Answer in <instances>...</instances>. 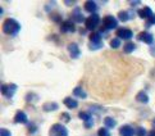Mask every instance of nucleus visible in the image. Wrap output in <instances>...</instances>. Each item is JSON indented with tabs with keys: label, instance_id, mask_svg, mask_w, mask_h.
I'll list each match as a JSON object with an SVG mask.
<instances>
[{
	"label": "nucleus",
	"instance_id": "obj_1",
	"mask_svg": "<svg viewBox=\"0 0 155 136\" xmlns=\"http://www.w3.org/2000/svg\"><path fill=\"white\" fill-rule=\"evenodd\" d=\"M21 31V25L14 18H8L3 22V32L5 35L15 36Z\"/></svg>",
	"mask_w": 155,
	"mask_h": 136
},
{
	"label": "nucleus",
	"instance_id": "obj_2",
	"mask_svg": "<svg viewBox=\"0 0 155 136\" xmlns=\"http://www.w3.org/2000/svg\"><path fill=\"white\" fill-rule=\"evenodd\" d=\"M49 136H68V128L62 123H55L49 130Z\"/></svg>",
	"mask_w": 155,
	"mask_h": 136
},
{
	"label": "nucleus",
	"instance_id": "obj_3",
	"mask_svg": "<svg viewBox=\"0 0 155 136\" xmlns=\"http://www.w3.org/2000/svg\"><path fill=\"white\" fill-rule=\"evenodd\" d=\"M99 23H100V17H99V14H90L88 17L86 18V22H85V26L88 31L91 32H95V30L97 28Z\"/></svg>",
	"mask_w": 155,
	"mask_h": 136
},
{
	"label": "nucleus",
	"instance_id": "obj_4",
	"mask_svg": "<svg viewBox=\"0 0 155 136\" xmlns=\"http://www.w3.org/2000/svg\"><path fill=\"white\" fill-rule=\"evenodd\" d=\"M118 27V18H115L114 15H107L103 19V31H112Z\"/></svg>",
	"mask_w": 155,
	"mask_h": 136
},
{
	"label": "nucleus",
	"instance_id": "obj_5",
	"mask_svg": "<svg viewBox=\"0 0 155 136\" xmlns=\"http://www.w3.org/2000/svg\"><path fill=\"white\" fill-rule=\"evenodd\" d=\"M78 117H80V119L84 121V126L86 128L94 127V124H95V117H94L92 113H90V112H80Z\"/></svg>",
	"mask_w": 155,
	"mask_h": 136
},
{
	"label": "nucleus",
	"instance_id": "obj_6",
	"mask_svg": "<svg viewBox=\"0 0 155 136\" xmlns=\"http://www.w3.org/2000/svg\"><path fill=\"white\" fill-rule=\"evenodd\" d=\"M17 89H18V86L15 85V84L3 85L2 86V94L5 98H8V99H12V98L14 96V94H15V91H17Z\"/></svg>",
	"mask_w": 155,
	"mask_h": 136
},
{
	"label": "nucleus",
	"instance_id": "obj_7",
	"mask_svg": "<svg viewBox=\"0 0 155 136\" xmlns=\"http://www.w3.org/2000/svg\"><path fill=\"white\" fill-rule=\"evenodd\" d=\"M67 50H68L69 57L72 59H77V58H80V55H81V49H80V46H78L77 42H69L68 46H67Z\"/></svg>",
	"mask_w": 155,
	"mask_h": 136
},
{
	"label": "nucleus",
	"instance_id": "obj_8",
	"mask_svg": "<svg viewBox=\"0 0 155 136\" xmlns=\"http://www.w3.org/2000/svg\"><path fill=\"white\" fill-rule=\"evenodd\" d=\"M117 37L120 40H131L134 37V32L127 27H120L117 30Z\"/></svg>",
	"mask_w": 155,
	"mask_h": 136
},
{
	"label": "nucleus",
	"instance_id": "obj_9",
	"mask_svg": "<svg viewBox=\"0 0 155 136\" xmlns=\"http://www.w3.org/2000/svg\"><path fill=\"white\" fill-rule=\"evenodd\" d=\"M137 39L140 40L141 42H145V44H147V45H153L155 42V39H154L153 34H150V32H147V31L140 32V34L137 35Z\"/></svg>",
	"mask_w": 155,
	"mask_h": 136
},
{
	"label": "nucleus",
	"instance_id": "obj_10",
	"mask_svg": "<svg viewBox=\"0 0 155 136\" xmlns=\"http://www.w3.org/2000/svg\"><path fill=\"white\" fill-rule=\"evenodd\" d=\"M60 32H63V34H73V32H76L74 22L73 21H64L60 25Z\"/></svg>",
	"mask_w": 155,
	"mask_h": 136
},
{
	"label": "nucleus",
	"instance_id": "obj_11",
	"mask_svg": "<svg viewBox=\"0 0 155 136\" xmlns=\"http://www.w3.org/2000/svg\"><path fill=\"white\" fill-rule=\"evenodd\" d=\"M71 17H72V19H73V22H74V23H82L84 21L86 22L85 15H84V13H82L81 8H78V7H76L73 10H72Z\"/></svg>",
	"mask_w": 155,
	"mask_h": 136
},
{
	"label": "nucleus",
	"instance_id": "obj_12",
	"mask_svg": "<svg viewBox=\"0 0 155 136\" xmlns=\"http://www.w3.org/2000/svg\"><path fill=\"white\" fill-rule=\"evenodd\" d=\"M137 14H138V17H140V18L146 19V21H149V19H150L153 15H154L153 9H151L150 7H143V8H141V9H138Z\"/></svg>",
	"mask_w": 155,
	"mask_h": 136
},
{
	"label": "nucleus",
	"instance_id": "obj_13",
	"mask_svg": "<svg viewBox=\"0 0 155 136\" xmlns=\"http://www.w3.org/2000/svg\"><path fill=\"white\" fill-rule=\"evenodd\" d=\"M14 123L17 124H27L28 123V117L23 111H17L14 116Z\"/></svg>",
	"mask_w": 155,
	"mask_h": 136
},
{
	"label": "nucleus",
	"instance_id": "obj_14",
	"mask_svg": "<svg viewBox=\"0 0 155 136\" xmlns=\"http://www.w3.org/2000/svg\"><path fill=\"white\" fill-rule=\"evenodd\" d=\"M134 15H135L134 10H120V12L118 13V15H117V18L119 21H122V22H127V21L132 19Z\"/></svg>",
	"mask_w": 155,
	"mask_h": 136
},
{
	"label": "nucleus",
	"instance_id": "obj_15",
	"mask_svg": "<svg viewBox=\"0 0 155 136\" xmlns=\"http://www.w3.org/2000/svg\"><path fill=\"white\" fill-rule=\"evenodd\" d=\"M119 135L120 136H135L136 131L134 130V127L130 126V124H123L119 128Z\"/></svg>",
	"mask_w": 155,
	"mask_h": 136
},
{
	"label": "nucleus",
	"instance_id": "obj_16",
	"mask_svg": "<svg viewBox=\"0 0 155 136\" xmlns=\"http://www.w3.org/2000/svg\"><path fill=\"white\" fill-rule=\"evenodd\" d=\"M64 105L68 108V109H76L77 107H78V101H77L76 98L73 96H67V98H64Z\"/></svg>",
	"mask_w": 155,
	"mask_h": 136
},
{
	"label": "nucleus",
	"instance_id": "obj_17",
	"mask_svg": "<svg viewBox=\"0 0 155 136\" xmlns=\"http://www.w3.org/2000/svg\"><path fill=\"white\" fill-rule=\"evenodd\" d=\"M84 8L86 12H88L90 14H95L96 10H97V4L94 2V0H87V2H85L84 4Z\"/></svg>",
	"mask_w": 155,
	"mask_h": 136
},
{
	"label": "nucleus",
	"instance_id": "obj_18",
	"mask_svg": "<svg viewBox=\"0 0 155 136\" xmlns=\"http://www.w3.org/2000/svg\"><path fill=\"white\" fill-rule=\"evenodd\" d=\"M136 100L138 103H141V104H147L150 99H149V95L146 94L145 91H138L137 95H136Z\"/></svg>",
	"mask_w": 155,
	"mask_h": 136
},
{
	"label": "nucleus",
	"instance_id": "obj_19",
	"mask_svg": "<svg viewBox=\"0 0 155 136\" xmlns=\"http://www.w3.org/2000/svg\"><path fill=\"white\" fill-rule=\"evenodd\" d=\"M73 95L80 98V99H86L87 98V92L85 91L84 88H81V86H77V88L73 89Z\"/></svg>",
	"mask_w": 155,
	"mask_h": 136
},
{
	"label": "nucleus",
	"instance_id": "obj_20",
	"mask_svg": "<svg viewBox=\"0 0 155 136\" xmlns=\"http://www.w3.org/2000/svg\"><path fill=\"white\" fill-rule=\"evenodd\" d=\"M90 42H94V44H99V42H103V37H101V34L100 32H91L90 35Z\"/></svg>",
	"mask_w": 155,
	"mask_h": 136
},
{
	"label": "nucleus",
	"instance_id": "obj_21",
	"mask_svg": "<svg viewBox=\"0 0 155 136\" xmlns=\"http://www.w3.org/2000/svg\"><path fill=\"white\" fill-rule=\"evenodd\" d=\"M59 108V105L57 104V103L54 101H49V103H45V104L42 105V109L45 112H53V111H57Z\"/></svg>",
	"mask_w": 155,
	"mask_h": 136
},
{
	"label": "nucleus",
	"instance_id": "obj_22",
	"mask_svg": "<svg viewBox=\"0 0 155 136\" xmlns=\"http://www.w3.org/2000/svg\"><path fill=\"white\" fill-rule=\"evenodd\" d=\"M104 124L107 128H114L115 126H117V122H115V119L113 117H105L104 118Z\"/></svg>",
	"mask_w": 155,
	"mask_h": 136
},
{
	"label": "nucleus",
	"instance_id": "obj_23",
	"mask_svg": "<svg viewBox=\"0 0 155 136\" xmlns=\"http://www.w3.org/2000/svg\"><path fill=\"white\" fill-rule=\"evenodd\" d=\"M135 50H136V45H135L132 41H127L126 44L123 45V51H124L126 54H130V53L135 51Z\"/></svg>",
	"mask_w": 155,
	"mask_h": 136
},
{
	"label": "nucleus",
	"instance_id": "obj_24",
	"mask_svg": "<svg viewBox=\"0 0 155 136\" xmlns=\"http://www.w3.org/2000/svg\"><path fill=\"white\" fill-rule=\"evenodd\" d=\"M120 46V39L118 37H114V39L110 40V48L112 49H118Z\"/></svg>",
	"mask_w": 155,
	"mask_h": 136
},
{
	"label": "nucleus",
	"instance_id": "obj_25",
	"mask_svg": "<svg viewBox=\"0 0 155 136\" xmlns=\"http://www.w3.org/2000/svg\"><path fill=\"white\" fill-rule=\"evenodd\" d=\"M104 46V42H99V44H94V42H88V49L90 50H99Z\"/></svg>",
	"mask_w": 155,
	"mask_h": 136
},
{
	"label": "nucleus",
	"instance_id": "obj_26",
	"mask_svg": "<svg viewBox=\"0 0 155 136\" xmlns=\"http://www.w3.org/2000/svg\"><path fill=\"white\" fill-rule=\"evenodd\" d=\"M26 100L28 101V103H32L34 100H38V95H36V94H34V92H30V94H27V96H26ZM35 103V101H34Z\"/></svg>",
	"mask_w": 155,
	"mask_h": 136
},
{
	"label": "nucleus",
	"instance_id": "obj_27",
	"mask_svg": "<svg viewBox=\"0 0 155 136\" xmlns=\"http://www.w3.org/2000/svg\"><path fill=\"white\" fill-rule=\"evenodd\" d=\"M147 134H149V132L145 130V127L140 126V127L136 128V136H147Z\"/></svg>",
	"mask_w": 155,
	"mask_h": 136
},
{
	"label": "nucleus",
	"instance_id": "obj_28",
	"mask_svg": "<svg viewBox=\"0 0 155 136\" xmlns=\"http://www.w3.org/2000/svg\"><path fill=\"white\" fill-rule=\"evenodd\" d=\"M97 136H110V132H109V128L107 127H101L97 130Z\"/></svg>",
	"mask_w": 155,
	"mask_h": 136
},
{
	"label": "nucleus",
	"instance_id": "obj_29",
	"mask_svg": "<svg viewBox=\"0 0 155 136\" xmlns=\"http://www.w3.org/2000/svg\"><path fill=\"white\" fill-rule=\"evenodd\" d=\"M28 131H30V134H36V131H37V126L35 123H30L28 124Z\"/></svg>",
	"mask_w": 155,
	"mask_h": 136
},
{
	"label": "nucleus",
	"instance_id": "obj_30",
	"mask_svg": "<svg viewBox=\"0 0 155 136\" xmlns=\"http://www.w3.org/2000/svg\"><path fill=\"white\" fill-rule=\"evenodd\" d=\"M0 136H12V132L8 128H2L0 130Z\"/></svg>",
	"mask_w": 155,
	"mask_h": 136
},
{
	"label": "nucleus",
	"instance_id": "obj_31",
	"mask_svg": "<svg viewBox=\"0 0 155 136\" xmlns=\"http://www.w3.org/2000/svg\"><path fill=\"white\" fill-rule=\"evenodd\" d=\"M60 118H62L64 122H69V121H71V117H69L68 113H63L62 116H60Z\"/></svg>",
	"mask_w": 155,
	"mask_h": 136
},
{
	"label": "nucleus",
	"instance_id": "obj_32",
	"mask_svg": "<svg viewBox=\"0 0 155 136\" xmlns=\"http://www.w3.org/2000/svg\"><path fill=\"white\" fill-rule=\"evenodd\" d=\"M147 22H149V25H155V14L153 15V17H151L150 19L147 21Z\"/></svg>",
	"mask_w": 155,
	"mask_h": 136
},
{
	"label": "nucleus",
	"instance_id": "obj_33",
	"mask_svg": "<svg viewBox=\"0 0 155 136\" xmlns=\"http://www.w3.org/2000/svg\"><path fill=\"white\" fill-rule=\"evenodd\" d=\"M150 53H151L153 57H155V45H154V44H153V46L150 48Z\"/></svg>",
	"mask_w": 155,
	"mask_h": 136
},
{
	"label": "nucleus",
	"instance_id": "obj_34",
	"mask_svg": "<svg viewBox=\"0 0 155 136\" xmlns=\"http://www.w3.org/2000/svg\"><path fill=\"white\" fill-rule=\"evenodd\" d=\"M130 5H132V7H136V5H140V2H130Z\"/></svg>",
	"mask_w": 155,
	"mask_h": 136
},
{
	"label": "nucleus",
	"instance_id": "obj_35",
	"mask_svg": "<svg viewBox=\"0 0 155 136\" xmlns=\"http://www.w3.org/2000/svg\"><path fill=\"white\" fill-rule=\"evenodd\" d=\"M147 136H155V130H151V131L147 134Z\"/></svg>",
	"mask_w": 155,
	"mask_h": 136
},
{
	"label": "nucleus",
	"instance_id": "obj_36",
	"mask_svg": "<svg viewBox=\"0 0 155 136\" xmlns=\"http://www.w3.org/2000/svg\"><path fill=\"white\" fill-rule=\"evenodd\" d=\"M74 2H65V5H73Z\"/></svg>",
	"mask_w": 155,
	"mask_h": 136
}]
</instances>
